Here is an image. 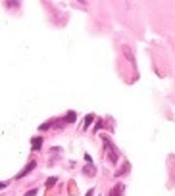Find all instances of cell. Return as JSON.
Masks as SVG:
<instances>
[]
</instances>
